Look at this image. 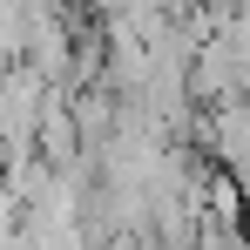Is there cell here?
Here are the masks:
<instances>
[{"label":"cell","instance_id":"1","mask_svg":"<svg viewBox=\"0 0 250 250\" xmlns=\"http://www.w3.org/2000/svg\"><path fill=\"white\" fill-rule=\"evenodd\" d=\"M34 156H41L47 169H68V163H82V128H75V115H68V88H47V95H41V122H34Z\"/></svg>","mask_w":250,"mask_h":250},{"label":"cell","instance_id":"2","mask_svg":"<svg viewBox=\"0 0 250 250\" xmlns=\"http://www.w3.org/2000/svg\"><path fill=\"white\" fill-rule=\"evenodd\" d=\"M0 176H7V156H0Z\"/></svg>","mask_w":250,"mask_h":250}]
</instances>
